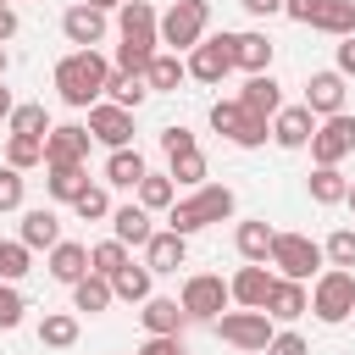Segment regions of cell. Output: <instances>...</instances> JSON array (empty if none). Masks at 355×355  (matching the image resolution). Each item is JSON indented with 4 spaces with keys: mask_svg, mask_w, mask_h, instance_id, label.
Returning a JSON list of instances; mask_svg holds the SVG:
<instances>
[{
    "mask_svg": "<svg viewBox=\"0 0 355 355\" xmlns=\"http://www.w3.org/2000/svg\"><path fill=\"white\" fill-rule=\"evenodd\" d=\"M183 261H189V239L172 233V227H155L150 244H144V266H150L155 277H166V272H178Z\"/></svg>",
    "mask_w": 355,
    "mask_h": 355,
    "instance_id": "7402d4cb",
    "label": "cell"
},
{
    "mask_svg": "<svg viewBox=\"0 0 355 355\" xmlns=\"http://www.w3.org/2000/svg\"><path fill=\"white\" fill-rule=\"evenodd\" d=\"M78 333H83V327H78L72 311H44V316H39V344H44V349H72Z\"/></svg>",
    "mask_w": 355,
    "mask_h": 355,
    "instance_id": "1f68e13d",
    "label": "cell"
},
{
    "mask_svg": "<svg viewBox=\"0 0 355 355\" xmlns=\"http://www.w3.org/2000/svg\"><path fill=\"white\" fill-rule=\"evenodd\" d=\"M111 277H100V272H83L78 283H72V311H89V316H100V311H111Z\"/></svg>",
    "mask_w": 355,
    "mask_h": 355,
    "instance_id": "f546056e",
    "label": "cell"
},
{
    "mask_svg": "<svg viewBox=\"0 0 355 355\" xmlns=\"http://www.w3.org/2000/svg\"><path fill=\"white\" fill-rule=\"evenodd\" d=\"M28 250H55L61 244V216H55V205H33V211H22V233H17Z\"/></svg>",
    "mask_w": 355,
    "mask_h": 355,
    "instance_id": "cb8c5ba5",
    "label": "cell"
},
{
    "mask_svg": "<svg viewBox=\"0 0 355 355\" xmlns=\"http://www.w3.org/2000/svg\"><path fill=\"white\" fill-rule=\"evenodd\" d=\"M272 283H277V272H266V266H250V261H244V266L227 277V294H233V305H239V311H266Z\"/></svg>",
    "mask_w": 355,
    "mask_h": 355,
    "instance_id": "2e32d148",
    "label": "cell"
},
{
    "mask_svg": "<svg viewBox=\"0 0 355 355\" xmlns=\"http://www.w3.org/2000/svg\"><path fill=\"white\" fill-rule=\"evenodd\" d=\"M22 200H28V178L11 172V166H0V216L6 211H22Z\"/></svg>",
    "mask_w": 355,
    "mask_h": 355,
    "instance_id": "f6af8a7d",
    "label": "cell"
},
{
    "mask_svg": "<svg viewBox=\"0 0 355 355\" xmlns=\"http://www.w3.org/2000/svg\"><path fill=\"white\" fill-rule=\"evenodd\" d=\"M305 311H311V288L294 283V277H277L272 294H266V316H272V322H300Z\"/></svg>",
    "mask_w": 355,
    "mask_h": 355,
    "instance_id": "d4e9b609",
    "label": "cell"
},
{
    "mask_svg": "<svg viewBox=\"0 0 355 355\" xmlns=\"http://www.w3.org/2000/svg\"><path fill=\"white\" fill-rule=\"evenodd\" d=\"M6 166L11 172H28V166H44V139H6Z\"/></svg>",
    "mask_w": 355,
    "mask_h": 355,
    "instance_id": "60d3db41",
    "label": "cell"
},
{
    "mask_svg": "<svg viewBox=\"0 0 355 355\" xmlns=\"http://www.w3.org/2000/svg\"><path fill=\"white\" fill-rule=\"evenodd\" d=\"M55 122H50V111L39 105V100H22L11 116H6V133H17V139H44Z\"/></svg>",
    "mask_w": 355,
    "mask_h": 355,
    "instance_id": "d6a6232c",
    "label": "cell"
},
{
    "mask_svg": "<svg viewBox=\"0 0 355 355\" xmlns=\"http://www.w3.org/2000/svg\"><path fill=\"white\" fill-rule=\"evenodd\" d=\"M133 355H189V349H183V338H144Z\"/></svg>",
    "mask_w": 355,
    "mask_h": 355,
    "instance_id": "c3c4849f",
    "label": "cell"
},
{
    "mask_svg": "<svg viewBox=\"0 0 355 355\" xmlns=\"http://www.w3.org/2000/svg\"><path fill=\"white\" fill-rule=\"evenodd\" d=\"M105 78H111V61L100 50H67L55 61V94L72 111H89L94 100H105Z\"/></svg>",
    "mask_w": 355,
    "mask_h": 355,
    "instance_id": "6da1fadb",
    "label": "cell"
},
{
    "mask_svg": "<svg viewBox=\"0 0 355 355\" xmlns=\"http://www.w3.org/2000/svg\"><path fill=\"white\" fill-rule=\"evenodd\" d=\"M211 28V0H172L155 22V39L172 50V55H189Z\"/></svg>",
    "mask_w": 355,
    "mask_h": 355,
    "instance_id": "3957f363",
    "label": "cell"
},
{
    "mask_svg": "<svg viewBox=\"0 0 355 355\" xmlns=\"http://www.w3.org/2000/svg\"><path fill=\"white\" fill-rule=\"evenodd\" d=\"M89 6H94V11H122L128 0H89Z\"/></svg>",
    "mask_w": 355,
    "mask_h": 355,
    "instance_id": "11a10c76",
    "label": "cell"
},
{
    "mask_svg": "<svg viewBox=\"0 0 355 355\" xmlns=\"http://www.w3.org/2000/svg\"><path fill=\"white\" fill-rule=\"evenodd\" d=\"M333 72H338L344 83L355 78V33H349V39H338V67H333Z\"/></svg>",
    "mask_w": 355,
    "mask_h": 355,
    "instance_id": "681fc988",
    "label": "cell"
},
{
    "mask_svg": "<svg viewBox=\"0 0 355 355\" xmlns=\"http://www.w3.org/2000/svg\"><path fill=\"white\" fill-rule=\"evenodd\" d=\"M250 116H261V122H272L277 111H283V83L272 78V72H255V78H244V89L233 94Z\"/></svg>",
    "mask_w": 355,
    "mask_h": 355,
    "instance_id": "ac0fdd59",
    "label": "cell"
},
{
    "mask_svg": "<svg viewBox=\"0 0 355 355\" xmlns=\"http://www.w3.org/2000/svg\"><path fill=\"white\" fill-rule=\"evenodd\" d=\"M89 128L83 122H55L44 133V166H83L89 161Z\"/></svg>",
    "mask_w": 355,
    "mask_h": 355,
    "instance_id": "7c38bea8",
    "label": "cell"
},
{
    "mask_svg": "<svg viewBox=\"0 0 355 355\" xmlns=\"http://www.w3.org/2000/svg\"><path fill=\"white\" fill-rule=\"evenodd\" d=\"M305 150H311V161H316V166H338L344 155H355V116H349V111L322 116Z\"/></svg>",
    "mask_w": 355,
    "mask_h": 355,
    "instance_id": "9c48e42d",
    "label": "cell"
},
{
    "mask_svg": "<svg viewBox=\"0 0 355 355\" xmlns=\"http://www.w3.org/2000/svg\"><path fill=\"white\" fill-rule=\"evenodd\" d=\"M261 355H311V344H305L294 327H277V333H272V344H266Z\"/></svg>",
    "mask_w": 355,
    "mask_h": 355,
    "instance_id": "7dc6e473",
    "label": "cell"
},
{
    "mask_svg": "<svg viewBox=\"0 0 355 355\" xmlns=\"http://www.w3.org/2000/svg\"><path fill=\"white\" fill-rule=\"evenodd\" d=\"M44 266H50V277H55V283H67V288H72V283L89 272V244H78V239H61V244L50 250V261H44Z\"/></svg>",
    "mask_w": 355,
    "mask_h": 355,
    "instance_id": "484cf974",
    "label": "cell"
},
{
    "mask_svg": "<svg viewBox=\"0 0 355 355\" xmlns=\"http://www.w3.org/2000/svg\"><path fill=\"white\" fill-rule=\"evenodd\" d=\"M233 33H205L189 55H183V72L194 78V83H222L227 72H233Z\"/></svg>",
    "mask_w": 355,
    "mask_h": 355,
    "instance_id": "30bf717a",
    "label": "cell"
},
{
    "mask_svg": "<svg viewBox=\"0 0 355 355\" xmlns=\"http://www.w3.org/2000/svg\"><path fill=\"white\" fill-rule=\"evenodd\" d=\"M189 150H200V139L189 133V128H161V155L172 161V155H189Z\"/></svg>",
    "mask_w": 355,
    "mask_h": 355,
    "instance_id": "bcb514c9",
    "label": "cell"
},
{
    "mask_svg": "<svg viewBox=\"0 0 355 355\" xmlns=\"http://www.w3.org/2000/svg\"><path fill=\"white\" fill-rule=\"evenodd\" d=\"M11 111H17V100H11V89H6V83H0V122H6V116H11Z\"/></svg>",
    "mask_w": 355,
    "mask_h": 355,
    "instance_id": "db71d44e",
    "label": "cell"
},
{
    "mask_svg": "<svg viewBox=\"0 0 355 355\" xmlns=\"http://www.w3.org/2000/svg\"><path fill=\"white\" fill-rule=\"evenodd\" d=\"M344 205H349V211H355V183H349V194H344Z\"/></svg>",
    "mask_w": 355,
    "mask_h": 355,
    "instance_id": "6f0895ef",
    "label": "cell"
},
{
    "mask_svg": "<svg viewBox=\"0 0 355 355\" xmlns=\"http://www.w3.org/2000/svg\"><path fill=\"white\" fill-rule=\"evenodd\" d=\"M11 39H17V11L0 6V44H11Z\"/></svg>",
    "mask_w": 355,
    "mask_h": 355,
    "instance_id": "f5cc1de1",
    "label": "cell"
},
{
    "mask_svg": "<svg viewBox=\"0 0 355 355\" xmlns=\"http://www.w3.org/2000/svg\"><path fill=\"white\" fill-rule=\"evenodd\" d=\"M139 322H144V333H150V338H183V327H189L183 305H178V300H166V294H150V300L139 305Z\"/></svg>",
    "mask_w": 355,
    "mask_h": 355,
    "instance_id": "d6986e66",
    "label": "cell"
},
{
    "mask_svg": "<svg viewBox=\"0 0 355 355\" xmlns=\"http://www.w3.org/2000/svg\"><path fill=\"white\" fill-rule=\"evenodd\" d=\"M233 211H239V194H233L227 183H200V189H189L183 200H172L166 227H172V233H183V239H194V233H205V227L227 222Z\"/></svg>",
    "mask_w": 355,
    "mask_h": 355,
    "instance_id": "7a4b0ae2",
    "label": "cell"
},
{
    "mask_svg": "<svg viewBox=\"0 0 355 355\" xmlns=\"http://www.w3.org/2000/svg\"><path fill=\"white\" fill-rule=\"evenodd\" d=\"M272 239H277V227H272L266 216H244V222L233 227V250H239V261H250V266H266Z\"/></svg>",
    "mask_w": 355,
    "mask_h": 355,
    "instance_id": "44dd1931",
    "label": "cell"
},
{
    "mask_svg": "<svg viewBox=\"0 0 355 355\" xmlns=\"http://www.w3.org/2000/svg\"><path fill=\"white\" fill-rule=\"evenodd\" d=\"M189 72H183V55H172V50H155V61L144 67V83H150V94H178V83H183Z\"/></svg>",
    "mask_w": 355,
    "mask_h": 355,
    "instance_id": "4dcf8cb0",
    "label": "cell"
},
{
    "mask_svg": "<svg viewBox=\"0 0 355 355\" xmlns=\"http://www.w3.org/2000/svg\"><path fill=\"white\" fill-rule=\"evenodd\" d=\"M205 172H211L205 150H189V155H172V161H166V178H172L178 189H200V183H205Z\"/></svg>",
    "mask_w": 355,
    "mask_h": 355,
    "instance_id": "74e56055",
    "label": "cell"
},
{
    "mask_svg": "<svg viewBox=\"0 0 355 355\" xmlns=\"http://www.w3.org/2000/svg\"><path fill=\"white\" fill-rule=\"evenodd\" d=\"M111 294H116V300H128V305H144V300L155 294V272H150L144 261H128V266L111 277Z\"/></svg>",
    "mask_w": 355,
    "mask_h": 355,
    "instance_id": "83f0119b",
    "label": "cell"
},
{
    "mask_svg": "<svg viewBox=\"0 0 355 355\" xmlns=\"http://www.w3.org/2000/svg\"><path fill=\"white\" fill-rule=\"evenodd\" d=\"M344 100H349V89H344V78H338L333 67H322V72H311V78H305V100H300V105H305L316 122H322V116H338V111H344Z\"/></svg>",
    "mask_w": 355,
    "mask_h": 355,
    "instance_id": "5bb4252c",
    "label": "cell"
},
{
    "mask_svg": "<svg viewBox=\"0 0 355 355\" xmlns=\"http://www.w3.org/2000/svg\"><path fill=\"white\" fill-rule=\"evenodd\" d=\"M178 305H183V316H189V322H216V316L233 305L227 277H222V272H189V277H183Z\"/></svg>",
    "mask_w": 355,
    "mask_h": 355,
    "instance_id": "8992f818",
    "label": "cell"
},
{
    "mask_svg": "<svg viewBox=\"0 0 355 355\" xmlns=\"http://www.w3.org/2000/svg\"><path fill=\"white\" fill-rule=\"evenodd\" d=\"M105 100L122 105V111H139V105L150 100V83L133 78V72H111V78H105Z\"/></svg>",
    "mask_w": 355,
    "mask_h": 355,
    "instance_id": "d590c367",
    "label": "cell"
},
{
    "mask_svg": "<svg viewBox=\"0 0 355 355\" xmlns=\"http://www.w3.org/2000/svg\"><path fill=\"white\" fill-rule=\"evenodd\" d=\"M155 6L150 0H128L122 11H116V33H122V44H133V50H161V39H155Z\"/></svg>",
    "mask_w": 355,
    "mask_h": 355,
    "instance_id": "9a60e30c",
    "label": "cell"
},
{
    "mask_svg": "<svg viewBox=\"0 0 355 355\" xmlns=\"http://www.w3.org/2000/svg\"><path fill=\"white\" fill-rule=\"evenodd\" d=\"M72 211H78L83 222H105V216H111V194H105V183H89V189L72 200Z\"/></svg>",
    "mask_w": 355,
    "mask_h": 355,
    "instance_id": "7bdbcfd3",
    "label": "cell"
},
{
    "mask_svg": "<svg viewBox=\"0 0 355 355\" xmlns=\"http://www.w3.org/2000/svg\"><path fill=\"white\" fill-rule=\"evenodd\" d=\"M305 28H316V33H327V39H349V33H355V0H322Z\"/></svg>",
    "mask_w": 355,
    "mask_h": 355,
    "instance_id": "4316f807",
    "label": "cell"
},
{
    "mask_svg": "<svg viewBox=\"0 0 355 355\" xmlns=\"http://www.w3.org/2000/svg\"><path fill=\"white\" fill-rule=\"evenodd\" d=\"M50 178H44V189H50V200L55 205H72L83 189H89V166H44Z\"/></svg>",
    "mask_w": 355,
    "mask_h": 355,
    "instance_id": "836d02e7",
    "label": "cell"
},
{
    "mask_svg": "<svg viewBox=\"0 0 355 355\" xmlns=\"http://www.w3.org/2000/svg\"><path fill=\"white\" fill-rule=\"evenodd\" d=\"M311 133H316V116H311L305 105H283V111L272 116V144H277V150H305Z\"/></svg>",
    "mask_w": 355,
    "mask_h": 355,
    "instance_id": "603a6c76",
    "label": "cell"
},
{
    "mask_svg": "<svg viewBox=\"0 0 355 355\" xmlns=\"http://www.w3.org/2000/svg\"><path fill=\"white\" fill-rule=\"evenodd\" d=\"M22 316H28L22 288H17V283H0V333H17V327H22Z\"/></svg>",
    "mask_w": 355,
    "mask_h": 355,
    "instance_id": "ee69618b",
    "label": "cell"
},
{
    "mask_svg": "<svg viewBox=\"0 0 355 355\" xmlns=\"http://www.w3.org/2000/svg\"><path fill=\"white\" fill-rule=\"evenodd\" d=\"M239 6H244L250 17H261V22H266V17H283V0H239Z\"/></svg>",
    "mask_w": 355,
    "mask_h": 355,
    "instance_id": "816d5d0a",
    "label": "cell"
},
{
    "mask_svg": "<svg viewBox=\"0 0 355 355\" xmlns=\"http://www.w3.org/2000/svg\"><path fill=\"white\" fill-rule=\"evenodd\" d=\"M305 189H311V200H316V205H344V194H349V178H344L338 166H311Z\"/></svg>",
    "mask_w": 355,
    "mask_h": 355,
    "instance_id": "e575fe53",
    "label": "cell"
},
{
    "mask_svg": "<svg viewBox=\"0 0 355 355\" xmlns=\"http://www.w3.org/2000/svg\"><path fill=\"white\" fill-rule=\"evenodd\" d=\"M61 33H67V44H72V50H94V44H105L111 22H105V11H94L89 0H78V6H67V11H61Z\"/></svg>",
    "mask_w": 355,
    "mask_h": 355,
    "instance_id": "4fadbf2b",
    "label": "cell"
},
{
    "mask_svg": "<svg viewBox=\"0 0 355 355\" xmlns=\"http://www.w3.org/2000/svg\"><path fill=\"white\" fill-rule=\"evenodd\" d=\"M322 261L349 272V266H355V227H333V233H327V244H322Z\"/></svg>",
    "mask_w": 355,
    "mask_h": 355,
    "instance_id": "b9f144b4",
    "label": "cell"
},
{
    "mask_svg": "<svg viewBox=\"0 0 355 355\" xmlns=\"http://www.w3.org/2000/svg\"><path fill=\"white\" fill-rule=\"evenodd\" d=\"M6 67H11V50L0 44V83H6Z\"/></svg>",
    "mask_w": 355,
    "mask_h": 355,
    "instance_id": "9f6ffc18",
    "label": "cell"
},
{
    "mask_svg": "<svg viewBox=\"0 0 355 355\" xmlns=\"http://www.w3.org/2000/svg\"><path fill=\"white\" fill-rule=\"evenodd\" d=\"M233 72H244V78H255V72H272V55H277V44L261 33V28H250V33H233Z\"/></svg>",
    "mask_w": 355,
    "mask_h": 355,
    "instance_id": "e0dca14e",
    "label": "cell"
},
{
    "mask_svg": "<svg viewBox=\"0 0 355 355\" xmlns=\"http://www.w3.org/2000/svg\"><path fill=\"white\" fill-rule=\"evenodd\" d=\"M316 6H322V0H283V17H288V22H300V28H305V22H311V11H316Z\"/></svg>",
    "mask_w": 355,
    "mask_h": 355,
    "instance_id": "f907efd6",
    "label": "cell"
},
{
    "mask_svg": "<svg viewBox=\"0 0 355 355\" xmlns=\"http://www.w3.org/2000/svg\"><path fill=\"white\" fill-rule=\"evenodd\" d=\"M0 6H11V0H0Z\"/></svg>",
    "mask_w": 355,
    "mask_h": 355,
    "instance_id": "680465c9",
    "label": "cell"
},
{
    "mask_svg": "<svg viewBox=\"0 0 355 355\" xmlns=\"http://www.w3.org/2000/svg\"><path fill=\"white\" fill-rule=\"evenodd\" d=\"M105 222H111V239H116V244H128V250H133V244L144 250V244H150V233H155V222H150V211H144L139 200L111 205V216H105Z\"/></svg>",
    "mask_w": 355,
    "mask_h": 355,
    "instance_id": "ffe728a7",
    "label": "cell"
},
{
    "mask_svg": "<svg viewBox=\"0 0 355 355\" xmlns=\"http://www.w3.org/2000/svg\"><path fill=\"white\" fill-rule=\"evenodd\" d=\"M211 128H216L227 144H239V150H261V144L272 139V122L250 116L239 100H216V105H211Z\"/></svg>",
    "mask_w": 355,
    "mask_h": 355,
    "instance_id": "ba28073f",
    "label": "cell"
},
{
    "mask_svg": "<svg viewBox=\"0 0 355 355\" xmlns=\"http://www.w3.org/2000/svg\"><path fill=\"white\" fill-rule=\"evenodd\" d=\"M83 128H89V139L105 144V150H128V144H133V111H122V105H111V100H94Z\"/></svg>",
    "mask_w": 355,
    "mask_h": 355,
    "instance_id": "8fae6325",
    "label": "cell"
},
{
    "mask_svg": "<svg viewBox=\"0 0 355 355\" xmlns=\"http://www.w3.org/2000/svg\"><path fill=\"white\" fill-rule=\"evenodd\" d=\"M266 266L277 272V277H294V283H311L327 261H322V244L311 239V233H277L272 239V255H266Z\"/></svg>",
    "mask_w": 355,
    "mask_h": 355,
    "instance_id": "5b68a950",
    "label": "cell"
},
{
    "mask_svg": "<svg viewBox=\"0 0 355 355\" xmlns=\"http://www.w3.org/2000/svg\"><path fill=\"white\" fill-rule=\"evenodd\" d=\"M144 172H150V161H144L133 144L105 155V183H111V189H139V178H144Z\"/></svg>",
    "mask_w": 355,
    "mask_h": 355,
    "instance_id": "f1b7e54d",
    "label": "cell"
},
{
    "mask_svg": "<svg viewBox=\"0 0 355 355\" xmlns=\"http://www.w3.org/2000/svg\"><path fill=\"white\" fill-rule=\"evenodd\" d=\"M311 316L327 322V327L349 322V316H355V272H344V266H322V272L311 277Z\"/></svg>",
    "mask_w": 355,
    "mask_h": 355,
    "instance_id": "277c9868",
    "label": "cell"
},
{
    "mask_svg": "<svg viewBox=\"0 0 355 355\" xmlns=\"http://www.w3.org/2000/svg\"><path fill=\"white\" fill-rule=\"evenodd\" d=\"M33 272V250L22 239H0V283H22Z\"/></svg>",
    "mask_w": 355,
    "mask_h": 355,
    "instance_id": "f35d334b",
    "label": "cell"
},
{
    "mask_svg": "<svg viewBox=\"0 0 355 355\" xmlns=\"http://www.w3.org/2000/svg\"><path fill=\"white\" fill-rule=\"evenodd\" d=\"M133 194H139V205H144V211L155 216V211H172V200H178V183H172L166 172H144Z\"/></svg>",
    "mask_w": 355,
    "mask_h": 355,
    "instance_id": "8d00e7d4",
    "label": "cell"
},
{
    "mask_svg": "<svg viewBox=\"0 0 355 355\" xmlns=\"http://www.w3.org/2000/svg\"><path fill=\"white\" fill-rule=\"evenodd\" d=\"M128 261H133V255H128V244H116V239H100V244H89V272H100V277H116Z\"/></svg>",
    "mask_w": 355,
    "mask_h": 355,
    "instance_id": "ab89813d",
    "label": "cell"
},
{
    "mask_svg": "<svg viewBox=\"0 0 355 355\" xmlns=\"http://www.w3.org/2000/svg\"><path fill=\"white\" fill-rule=\"evenodd\" d=\"M211 333H216L222 344H233V349H244V355H261V349L272 344V333H277V322H272L266 311H222V316L211 322Z\"/></svg>",
    "mask_w": 355,
    "mask_h": 355,
    "instance_id": "52a82bcc",
    "label": "cell"
}]
</instances>
